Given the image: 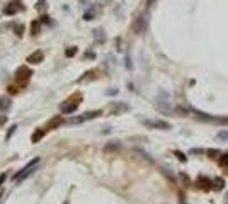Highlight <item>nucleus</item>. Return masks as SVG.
<instances>
[{
    "instance_id": "obj_13",
    "label": "nucleus",
    "mask_w": 228,
    "mask_h": 204,
    "mask_svg": "<svg viewBox=\"0 0 228 204\" xmlns=\"http://www.w3.org/2000/svg\"><path fill=\"white\" fill-rule=\"evenodd\" d=\"M10 105V100L7 97H0V109H7Z\"/></svg>"
},
{
    "instance_id": "obj_23",
    "label": "nucleus",
    "mask_w": 228,
    "mask_h": 204,
    "mask_svg": "<svg viewBox=\"0 0 228 204\" xmlns=\"http://www.w3.org/2000/svg\"><path fill=\"white\" fill-rule=\"evenodd\" d=\"M5 178H7V175H5V174H2V175H0V185L3 184V180H5Z\"/></svg>"
},
{
    "instance_id": "obj_16",
    "label": "nucleus",
    "mask_w": 228,
    "mask_h": 204,
    "mask_svg": "<svg viewBox=\"0 0 228 204\" xmlns=\"http://www.w3.org/2000/svg\"><path fill=\"white\" fill-rule=\"evenodd\" d=\"M220 163H221V165H228V153L221 155V158H220Z\"/></svg>"
},
{
    "instance_id": "obj_20",
    "label": "nucleus",
    "mask_w": 228,
    "mask_h": 204,
    "mask_svg": "<svg viewBox=\"0 0 228 204\" xmlns=\"http://www.w3.org/2000/svg\"><path fill=\"white\" fill-rule=\"evenodd\" d=\"M208 155H209V156H215V155H220V150H208Z\"/></svg>"
},
{
    "instance_id": "obj_15",
    "label": "nucleus",
    "mask_w": 228,
    "mask_h": 204,
    "mask_svg": "<svg viewBox=\"0 0 228 204\" xmlns=\"http://www.w3.org/2000/svg\"><path fill=\"white\" fill-rule=\"evenodd\" d=\"M65 54H67V56H75V54H77V48L72 46V48H68L67 51H65Z\"/></svg>"
},
{
    "instance_id": "obj_18",
    "label": "nucleus",
    "mask_w": 228,
    "mask_h": 204,
    "mask_svg": "<svg viewBox=\"0 0 228 204\" xmlns=\"http://www.w3.org/2000/svg\"><path fill=\"white\" fill-rule=\"evenodd\" d=\"M175 155H177V158H179L180 162H186V160H187V156L184 155V153H180V151H175Z\"/></svg>"
},
{
    "instance_id": "obj_22",
    "label": "nucleus",
    "mask_w": 228,
    "mask_h": 204,
    "mask_svg": "<svg viewBox=\"0 0 228 204\" xmlns=\"http://www.w3.org/2000/svg\"><path fill=\"white\" fill-rule=\"evenodd\" d=\"M22 31H24V27H22V26H19V27H16V32H17V34H22Z\"/></svg>"
},
{
    "instance_id": "obj_10",
    "label": "nucleus",
    "mask_w": 228,
    "mask_h": 204,
    "mask_svg": "<svg viewBox=\"0 0 228 204\" xmlns=\"http://www.w3.org/2000/svg\"><path fill=\"white\" fill-rule=\"evenodd\" d=\"M213 184H215V185H213L215 191H221L223 185H225V180H223L221 177H215V178H213Z\"/></svg>"
},
{
    "instance_id": "obj_14",
    "label": "nucleus",
    "mask_w": 228,
    "mask_h": 204,
    "mask_svg": "<svg viewBox=\"0 0 228 204\" xmlns=\"http://www.w3.org/2000/svg\"><path fill=\"white\" fill-rule=\"evenodd\" d=\"M44 133H46V129H41V131H38V133H36L34 136H32V143H36V141H38V140H39V138H41Z\"/></svg>"
},
{
    "instance_id": "obj_3",
    "label": "nucleus",
    "mask_w": 228,
    "mask_h": 204,
    "mask_svg": "<svg viewBox=\"0 0 228 204\" xmlns=\"http://www.w3.org/2000/svg\"><path fill=\"white\" fill-rule=\"evenodd\" d=\"M142 124L151 128V129H170V124L167 121H162V119H143Z\"/></svg>"
},
{
    "instance_id": "obj_5",
    "label": "nucleus",
    "mask_w": 228,
    "mask_h": 204,
    "mask_svg": "<svg viewBox=\"0 0 228 204\" xmlns=\"http://www.w3.org/2000/svg\"><path fill=\"white\" fill-rule=\"evenodd\" d=\"M147 24H148L147 16H140V17H136V21L133 22V31H135L136 34H142L145 29H147Z\"/></svg>"
},
{
    "instance_id": "obj_6",
    "label": "nucleus",
    "mask_w": 228,
    "mask_h": 204,
    "mask_svg": "<svg viewBox=\"0 0 228 204\" xmlns=\"http://www.w3.org/2000/svg\"><path fill=\"white\" fill-rule=\"evenodd\" d=\"M102 114V111H90V112H85V114H82L80 118H73V119H70V123H84V121H89V119H94V118H97V116H100Z\"/></svg>"
},
{
    "instance_id": "obj_11",
    "label": "nucleus",
    "mask_w": 228,
    "mask_h": 204,
    "mask_svg": "<svg viewBox=\"0 0 228 204\" xmlns=\"http://www.w3.org/2000/svg\"><path fill=\"white\" fill-rule=\"evenodd\" d=\"M39 29H41V21H32L31 24V34H39Z\"/></svg>"
},
{
    "instance_id": "obj_1",
    "label": "nucleus",
    "mask_w": 228,
    "mask_h": 204,
    "mask_svg": "<svg viewBox=\"0 0 228 204\" xmlns=\"http://www.w3.org/2000/svg\"><path fill=\"white\" fill-rule=\"evenodd\" d=\"M38 163H39V158H34L32 162H29L22 170H19V174H16V175H14V180H16V182H22L24 178L29 175V174L34 172V169H36V165H38Z\"/></svg>"
},
{
    "instance_id": "obj_8",
    "label": "nucleus",
    "mask_w": 228,
    "mask_h": 204,
    "mask_svg": "<svg viewBox=\"0 0 228 204\" xmlns=\"http://www.w3.org/2000/svg\"><path fill=\"white\" fill-rule=\"evenodd\" d=\"M29 63H41L43 61V51H36V53H32L31 56L27 58Z\"/></svg>"
},
{
    "instance_id": "obj_17",
    "label": "nucleus",
    "mask_w": 228,
    "mask_h": 204,
    "mask_svg": "<svg viewBox=\"0 0 228 204\" xmlns=\"http://www.w3.org/2000/svg\"><path fill=\"white\" fill-rule=\"evenodd\" d=\"M218 138H220V140H228V131H220Z\"/></svg>"
},
{
    "instance_id": "obj_9",
    "label": "nucleus",
    "mask_w": 228,
    "mask_h": 204,
    "mask_svg": "<svg viewBox=\"0 0 228 204\" xmlns=\"http://www.w3.org/2000/svg\"><path fill=\"white\" fill-rule=\"evenodd\" d=\"M31 75H32V73H31V70H29V68H26V67H22V68H19V70H17V78L27 80Z\"/></svg>"
},
{
    "instance_id": "obj_21",
    "label": "nucleus",
    "mask_w": 228,
    "mask_h": 204,
    "mask_svg": "<svg viewBox=\"0 0 228 204\" xmlns=\"http://www.w3.org/2000/svg\"><path fill=\"white\" fill-rule=\"evenodd\" d=\"M5 123H7V116H0V128L5 124Z\"/></svg>"
},
{
    "instance_id": "obj_7",
    "label": "nucleus",
    "mask_w": 228,
    "mask_h": 204,
    "mask_svg": "<svg viewBox=\"0 0 228 204\" xmlns=\"http://www.w3.org/2000/svg\"><path fill=\"white\" fill-rule=\"evenodd\" d=\"M78 104H80V102H72L70 105H61V112H63V114H72L73 111H77Z\"/></svg>"
},
{
    "instance_id": "obj_19",
    "label": "nucleus",
    "mask_w": 228,
    "mask_h": 204,
    "mask_svg": "<svg viewBox=\"0 0 228 204\" xmlns=\"http://www.w3.org/2000/svg\"><path fill=\"white\" fill-rule=\"evenodd\" d=\"M92 17H94V10H90V12H87L85 16H84V19L89 21V19H92Z\"/></svg>"
},
{
    "instance_id": "obj_2",
    "label": "nucleus",
    "mask_w": 228,
    "mask_h": 204,
    "mask_svg": "<svg viewBox=\"0 0 228 204\" xmlns=\"http://www.w3.org/2000/svg\"><path fill=\"white\" fill-rule=\"evenodd\" d=\"M191 112H193V114H196L198 119L206 121V123H228V118H215V116H209V114H206V112L196 111V109H193V107H191Z\"/></svg>"
},
{
    "instance_id": "obj_12",
    "label": "nucleus",
    "mask_w": 228,
    "mask_h": 204,
    "mask_svg": "<svg viewBox=\"0 0 228 204\" xmlns=\"http://www.w3.org/2000/svg\"><path fill=\"white\" fill-rule=\"evenodd\" d=\"M123 111H128V105H124V104L113 105V112H123Z\"/></svg>"
},
{
    "instance_id": "obj_4",
    "label": "nucleus",
    "mask_w": 228,
    "mask_h": 204,
    "mask_svg": "<svg viewBox=\"0 0 228 204\" xmlns=\"http://www.w3.org/2000/svg\"><path fill=\"white\" fill-rule=\"evenodd\" d=\"M21 9H22V2H21V0H12V2L3 9V14H5V16H14V14H17Z\"/></svg>"
}]
</instances>
